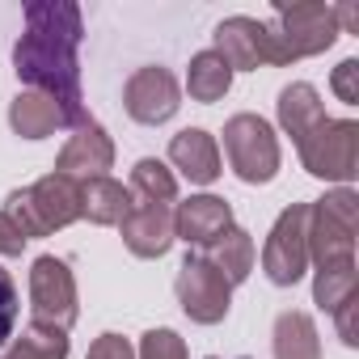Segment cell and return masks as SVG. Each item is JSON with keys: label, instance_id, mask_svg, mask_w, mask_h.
<instances>
[{"label": "cell", "instance_id": "ac0fdd59", "mask_svg": "<svg viewBox=\"0 0 359 359\" xmlns=\"http://www.w3.org/2000/svg\"><path fill=\"white\" fill-rule=\"evenodd\" d=\"M325 118V110H321V102H317V89L313 85H287L283 93H279V123L292 131V140L300 144L317 123Z\"/></svg>", "mask_w": 359, "mask_h": 359}, {"label": "cell", "instance_id": "6da1fadb", "mask_svg": "<svg viewBox=\"0 0 359 359\" xmlns=\"http://www.w3.org/2000/svg\"><path fill=\"white\" fill-rule=\"evenodd\" d=\"M85 22L76 5L64 0H39L26 9V34L13 47V64L18 76L47 93L68 127L85 123V106H81V68H76V47H81Z\"/></svg>", "mask_w": 359, "mask_h": 359}, {"label": "cell", "instance_id": "8fae6325", "mask_svg": "<svg viewBox=\"0 0 359 359\" xmlns=\"http://www.w3.org/2000/svg\"><path fill=\"white\" fill-rule=\"evenodd\" d=\"M123 102H127L131 118H140V123H165V118H173L177 106H182V89H177V81L165 68H140L127 81Z\"/></svg>", "mask_w": 359, "mask_h": 359}, {"label": "cell", "instance_id": "5bb4252c", "mask_svg": "<svg viewBox=\"0 0 359 359\" xmlns=\"http://www.w3.org/2000/svg\"><path fill=\"white\" fill-rule=\"evenodd\" d=\"M123 241L140 258H161L173 241V212L161 203H135L123 220Z\"/></svg>", "mask_w": 359, "mask_h": 359}, {"label": "cell", "instance_id": "9c48e42d", "mask_svg": "<svg viewBox=\"0 0 359 359\" xmlns=\"http://www.w3.org/2000/svg\"><path fill=\"white\" fill-rule=\"evenodd\" d=\"M229 292H233V283L208 258L191 254L182 262V275H177V300H182L191 321H203V325L220 321L229 313Z\"/></svg>", "mask_w": 359, "mask_h": 359}, {"label": "cell", "instance_id": "603a6c76", "mask_svg": "<svg viewBox=\"0 0 359 359\" xmlns=\"http://www.w3.org/2000/svg\"><path fill=\"white\" fill-rule=\"evenodd\" d=\"M5 359H68V338H64V330L30 325L26 338H22Z\"/></svg>", "mask_w": 359, "mask_h": 359}, {"label": "cell", "instance_id": "e0dca14e", "mask_svg": "<svg viewBox=\"0 0 359 359\" xmlns=\"http://www.w3.org/2000/svg\"><path fill=\"white\" fill-rule=\"evenodd\" d=\"M131 191L110 182V177H93V182L81 191V216H89L93 224H123L131 212Z\"/></svg>", "mask_w": 359, "mask_h": 359}, {"label": "cell", "instance_id": "7402d4cb", "mask_svg": "<svg viewBox=\"0 0 359 359\" xmlns=\"http://www.w3.org/2000/svg\"><path fill=\"white\" fill-rule=\"evenodd\" d=\"M131 191L144 199V203H169L173 195H177V182H173V173L161 165V161H152V156H144L135 169H131Z\"/></svg>", "mask_w": 359, "mask_h": 359}, {"label": "cell", "instance_id": "d6986e66", "mask_svg": "<svg viewBox=\"0 0 359 359\" xmlns=\"http://www.w3.org/2000/svg\"><path fill=\"white\" fill-rule=\"evenodd\" d=\"M275 359H321L317 330L304 313H283L275 321Z\"/></svg>", "mask_w": 359, "mask_h": 359}, {"label": "cell", "instance_id": "d4e9b609", "mask_svg": "<svg viewBox=\"0 0 359 359\" xmlns=\"http://www.w3.org/2000/svg\"><path fill=\"white\" fill-rule=\"evenodd\" d=\"M144 359H187V346L173 330H148L144 334Z\"/></svg>", "mask_w": 359, "mask_h": 359}, {"label": "cell", "instance_id": "8992f818", "mask_svg": "<svg viewBox=\"0 0 359 359\" xmlns=\"http://www.w3.org/2000/svg\"><path fill=\"white\" fill-rule=\"evenodd\" d=\"M304 262H309V208H287L262 245V271L271 283L287 287L304 275Z\"/></svg>", "mask_w": 359, "mask_h": 359}, {"label": "cell", "instance_id": "4316f807", "mask_svg": "<svg viewBox=\"0 0 359 359\" xmlns=\"http://www.w3.org/2000/svg\"><path fill=\"white\" fill-rule=\"evenodd\" d=\"M355 76H359V64H355V60H342L338 72H334V93H338L346 106L359 102V85H355Z\"/></svg>", "mask_w": 359, "mask_h": 359}, {"label": "cell", "instance_id": "ba28073f", "mask_svg": "<svg viewBox=\"0 0 359 359\" xmlns=\"http://www.w3.org/2000/svg\"><path fill=\"white\" fill-rule=\"evenodd\" d=\"M30 300H34V325L64 330L76 321V283L60 258H39L30 271Z\"/></svg>", "mask_w": 359, "mask_h": 359}, {"label": "cell", "instance_id": "5b68a950", "mask_svg": "<svg viewBox=\"0 0 359 359\" xmlns=\"http://www.w3.org/2000/svg\"><path fill=\"white\" fill-rule=\"evenodd\" d=\"M313 233H309V250L321 266H342L351 262V245H355V195L338 191L330 199H321L317 208H309Z\"/></svg>", "mask_w": 359, "mask_h": 359}, {"label": "cell", "instance_id": "cb8c5ba5", "mask_svg": "<svg viewBox=\"0 0 359 359\" xmlns=\"http://www.w3.org/2000/svg\"><path fill=\"white\" fill-rule=\"evenodd\" d=\"M351 296H355V266H351V262H342V266H321V275H317V304L334 313V309H342Z\"/></svg>", "mask_w": 359, "mask_h": 359}, {"label": "cell", "instance_id": "9a60e30c", "mask_svg": "<svg viewBox=\"0 0 359 359\" xmlns=\"http://www.w3.org/2000/svg\"><path fill=\"white\" fill-rule=\"evenodd\" d=\"M169 161L182 169L195 187H208L216 182V173H220V148L208 131L191 127V131H177L173 144H169Z\"/></svg>", "mask_w": 359, "mask_h": 359}, {"label": "cell", "instance_id": "7c38bea8", "mask_svg": "<svg viewBox=\"0 0 359 359\" xmlns=\"http://www.w3.org/2000/svg\"><path fill=\"white\" fill-rule=\"evenodd\" d=\"M229 229H233V212L216 195L187 199L182 208H177V216H173V237H182L187 245H216Z\"/></svg>", "mask_w": 359, "mask_h": 359}, {"label": "cell", "instance_id": "484cf974", "mask_svg": "<svg viewBox=\"0 0 359 359\" xmlns=\"http://www.w3.org/2000/svg\"><path fill=\"white\" fill-rule=\"evenodd\" d=\"M13 325H18V287H13L9 271L0 266V346L13 338Z\"/></svg>", "mask_w": 359, "mask_h": 359}, {"label": "cell", "instance_id": "7a4b0ae2", "mask_svg": "<svg viewBox=\"0 0 359 359\" xmlns=\"http://www.w3.org/2000/svg\"><path fill=\"white\" fill-rule=\"evenodd\" d=\"M5 216L22 229L26 241L30 237H43V233L64 229V224H72L81 216V191H76L72 177L51 173V177H43V182H34L30 191H18L9 199V212Z\"/></svg>", "mask_w": 359, "mask_h": 359}, {"label": "cell", "instance_id": "4fadbf2b", "mask_svg": "<svg viewBox=\"0 0 359 359\" xmlns=\"http://www.w3.org/2000/svg\"><path fill=\"white\" fill-rule=\"evenodd\" d=\"M110 161H114V144L106 140V131L97 127V123H81L76 127V135L68 140V148L60 152V173L64 177H102V169H110Z\"/></svg>", "mask_w": 359, "mask_h": 359}, {"label": "cell", "instance_id": "30bf717a", "mask_svg": "<svg viewBox=\"0 0 359 359\" xmlns=\"http://www.w3.org/2000/svg\"><path fill=\"white\" fill-rule=\"evenodd\" d=\"M216 55L237 72V68H258V64H283L266 22L254 18H229L216 30Z\"/></svg>", "mask_w": 359, "mask_h": 359}, {"label": "cell", "instance_id": "83f0119b", "mask_svg": "<svg viewBox=\"0 0 359 359\" xmlns=\"http://www.w3.org/2000/svg\"><path fill=\"white\" fill-rule=\"evenodd\" d=\"M89 359H135V355H131V346H127L118 334H102V338L93 342Z\"/></svg>", "mask_w": 359, "mask_h": 359}, {"label": "cell", "instance_id": "2e32d148", "mask_svg": "<svg viewBox=\"0 0 359 359\" xmlns=\"http://www.w3.org/2000/svg\"><path fill=\"white\" fill-rule=\"evenodd\" d=\"M9 123H13V131H18V135H26V140H43V135H51L55 127H68V123H64V114H60V106H55L47 93H39V89L22 93V97L13 102Z\"/></svg>", "mask_w": 359, "mask_h": 359}, {"label": "cell", "instance_id": "3957f363", "mask_svg": "<svg viewBox=\"0 0 359 359\" xmlns=\"http://www.w3.org/2000/svg\"><path fill=\"white\" fill-rule=\"evenodd\" d=\"M266 30L287 64V60L325 51L338 39V18H334V5H292V9H275Z\"/></svg>", "mask_w": 359, "mask_h": 359}, {"label": "cell", "instance_id": "44dd1931", "mask_svg": "<svg viewBox=\"0 0 359 359\" xmlns=\"http://www.w3.org/2000/svg\"><path fill=\"white\" fill-rule=\"evenodd\" d=\"M229 85H233V68H229L216 51H203V55H195V60H191L187 89H191V97H195V102H216V97H224V93H229Z\"/></svg>", "mask_w": 359, "mask_h": 359}, {"label": "cell", "instance_id": "ffe728a7", "mask_svg": "<svg viewBox=\"0 0 359 359\" xmlns=\"http://www.w3.org/2000/svg\"><path fill=\"white\" fill-rule=\"evenodd\" d=\"M212 254H208V262L229 279V283H241L250 271H254V241H250V233H241V229H229L216 245H208Z\"/></svg>", "mask_w": 359, "mask_h": 359}, {"label": "cell", "instance_id": "277c9868", "mask_svg": "<svg viewBox=\"0 0 359 359\" xmlns=\"http://www.w3.org/2000/svg\"><path fill=\"white\" fill-rule=\"evenodd\" d=\"M224 152H229V165L237 169L241 182H271L275 169H279L275 131L258 114L229 118V127H224Z\"/></svg>", "mask_w": 359, "mask_h": 359}, {"label": "cell", "instance_id": "f1b7e54d", "mask_svg": "<svg viewBox=\"0 0 359 359\" xmlns=\"http://www.w3.org/2000/svg\"><path fill=\"white\" fill-rule=\"evenodd\" d=\"M22 250H26V237H22V229H18V224L5 216V212H0V254H9V258H13V254H22Z\"/></svg>", "mask_w": 359, "mask_h": 359}, {"label": "cell", "instance_id": "52a82bcc", "mask_svg": "<svg viewBox=\"0 0 359 359\" xmlns=\"http://www.w3.org/2000/svg\"><path fill=\"white\" fill-rule=\"evenodd\" d=\"M355 152H359V127L355 123H334V118H321L304 140H300V156L309 165V173L317 177H346L355 173Z\"/></svg>", "mask_w": 359, "mask_h": 359}, {"label": "cell", "instance_id": "f546056e", "mask_svg": "<svg viewBox=\"0 0 359 359\" xmlns=\"http://www.w3.org/2000/svg\"><path fill=\"white\" fill-rule=\"evenodd\" d=\"M208 359H216V355H208Z\"/></svg>", "mask_w": 359, "mask_h": 359}]
</instances>
